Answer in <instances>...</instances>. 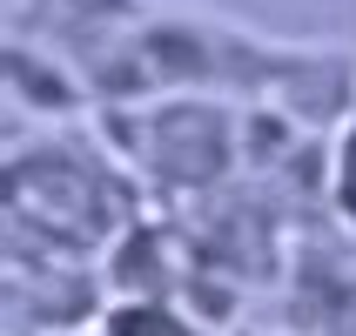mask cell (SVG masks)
I'll use <instances>...</instances> for the list:
<instances>
[{
    "instance_id": "6da1fadb",
    "label": "cell",
    "mask_w": 356,
    "mask_h": 336,
    "mask_svg": "<svg viewBox=\"0 0 356 336\" xmlns=\"http://www.w3.org/2000/svg\"><path fill=\"white\" fill-rule=\"evenodd\" d=\"M7 202L14 216H34V242H54L74 262H88V242H108L121 229H135L128 189L108 161H88L74 141H40V148H14L7 155Z\"/></svg>"
},
{
    "instance_id": "7a4b0ae2",
    "label": "cell",
    "mask_w": 356,
    "mask_h": 336,
    "mask_svg": "<svg viewBox=\"0 0 356 336\" xmlns=\"http://www.w3.org/2000/svg\"><path fill=\"white\" fill-rule=\"evenodd\" d=\"M135 168L155 182H175V189H209V182L229 168L236 155V115L222 101H148L135 108Z\"/></svg>"
},
{
    "instance_id": "3957f363",
    "label": "cell",
    "mask_w": 356,
    "mask_h": 336,
    "mask_svg": "<svg viewBox=\"0 0 356 336\" xmlns=\"http://www.w3.org/2000/svg\"><path fill=\"white\" fill-rule=\"evenodd\" d=\"M148 14H155V0H7V40L47 47L88 81V67Z\"/></svg>"
},
{
    "instance_id": "277c9868",
    "label": "cell",
    "mask_w": 356,
    "mask_h": 336,
    "mask_svg": "<svg viewBox=\"0 0 356 336\" xmlns=\"http://www.w3.org/2000/svg\"><path fill=\"white\" fill-rule=\"evenodd\" d=\"M101 323H108V336H202L195 317L168 296H115L101 310Z\"/></svg>"
},
{
    "instance_id": "5b68a950",
    "label": "cell",
    "mask_w": 356,
    "mask_h": 336,
    "mask_svg": "<svg viewBox=\"0 0 356 336\" xmlns=\"http://www.w3.org/2000/svg\"><path fill=\"white\" fill-rule=\"evenodd\" d=\"M330 209L356 229V101H350V115H343L337 141H330Z\"/></svg>"
},
{
    "instance_id": "8992f818",
    "label": "cell",
    "mask_w": 356,
    "mask_h": 336,
    "mask_svg": "<svg viewBox=\"0 0 356 336\" xmlns=\"http://www.w3.org/2000/svg\"><path fill=\"white\" fill-rule=\"evenodd\" d=\"M67 336H108V323H88V330H67Z\"/></svg>"
}]
</instances>
